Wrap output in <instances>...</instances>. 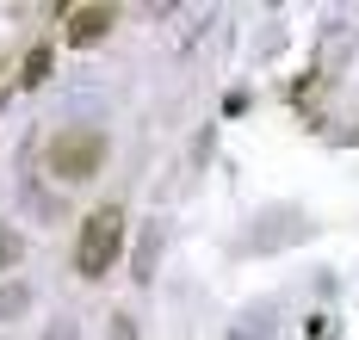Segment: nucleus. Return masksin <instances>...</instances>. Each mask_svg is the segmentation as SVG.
<instances>
[{"label":"nucleus","mask_w":359,"mask_h":340,"mask_svg":"<svg viewBox=\"0 0 359 340\" xmlns=\"http://www.w3.org/2000/svg\"><path fill=\"white\" fill-rule=\"evenodd\" d=\"M111 340H137V322H130V316H124V309H118V316H111Z\"/></svg>","instance_id":"9"},{"label":"nucleus","mask_w":359,"mask_h":340,"mask_svg":"<svg viewBox=\"0 0 359 340\" xmlns=\"http://www.w3.org/2000/svg\"><path fill=\"white\" fill-rule=\"evenodd\" d=\"M43 340H81V328H74V322H50V328H43Z\"/></svg>","instance_id":"10"},{"label":"nucleus","mask_w":359,"mask_h":340,"mask_svg":"<svg viewBox=\"0 0 359 340\" xmlns=\"http://www.w3.org/2000/svg\"><path fill=\"white\" fill-rule=\"evenodd\" d=\"M19 260H25V241H19V229L0 223V272H13Z\"/></svg>","instance_id":"8"},{"label":"nucleus","mask_w":359,"mask_h":340,"mask_svg":"<svg viewBox=\"0 0 359 340\" xmlns=\"http://www.w3.org/2000/svg\"><path fill=\"white\" fill-rule=\"evenodd\" d=\"M124 248V211L118 204H100L93 217H81V235H74V272L81 278H106L111 260Z\"/></svg>","instance_id":"1"},{"label":"nucleus","mask_w":359,"mask_h":340,"mask_svg":"<svg viewBox=\"0 0 359 340\" xmlns=\"http://www.w3.org/2000/svg\"><path fill=\"white\" fill-rule=\"evenodd\" d=\"M100 167H106V130H93V124H69V130L50 136V173H56L62 186L93 180Z\"/></svg>","instance_id":"2"},{"label":"nucleus","mask_w":359,"mask_h":340,"mask_svg":"<svg viewBox=\"0 0 359 340\" xmlns=\"http://www.w3.org/2000/svg\"><path fill=\"white\" fill-rule=\"evenodd\" d=\"M32 309V285H0V322H19Z\"/></svg>","instance_id":"6"},{"label":"nucleus","mask_w":359,"mask_h":340,"mask_svg":"<svg viewBox=\"0 0 359 340\" xmlns=\"http://www.w3.org/2000/svg\"><path fill=\"white\" fill-rule=\"evenodd\" d=\"M62 19H69V25H62L69 43H100L111 25H118V6H69Z\"/></svg>","instance_id":"3"},{"label":"nucleus","mask_w":359,"mask_h":340,"mask_svg":"<svg viewBox=\"0 0 359 340\" xmlns=\"http://www.w3.org/2000/svg\"><path fill=\"white\" fill-rule=\"evenodd\" d=\"M43 80H50V43L25 50V62H19V87H43Z\"/></svg>","instance_id":"5"},{"label":"nucleus","mask_w":359,"mask_h":340,"mask_svg":"<svg viewBox=\"0 0 359 340\" xmlns=\"http://www.w3.org/2000/svg\"><path fill=\"white\" fill-rule=\"evenodd\" d=\"M266 334H273V309L260 303V309H248V316H242V328H236L229 340H266Z\"/></svg>","instance_id":"7"},{"label":"nucleus","mask_w":359,"mask_h":340,"mask_svg":"<svg viewBox=\"0 0 359 340\" xmlns=\"http://www.w3.org/2000/svg\"><path fill=\"white\" fill-rule=\"evenodd\" d=\"M155 260H161V223H143L137 254H130V278H137V285H149V278H155Z\"/></svg>","instance_id":"4"}]
</instances>
